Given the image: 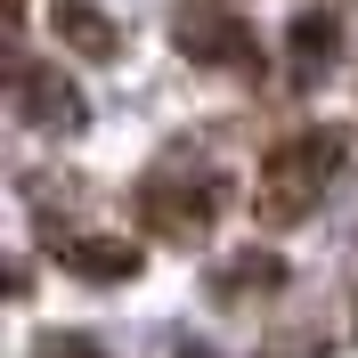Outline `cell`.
<instances>
[{"instance_id": "5b68a950", "label": "cell", "mask_w": 358, "mask_h": 358, "mask_svg": "<svg viewBox=\"0 0 358 358\" xmlns=\"http://www.w3.org/2000/svg\"><path fill=\"white\" fill-rule=\"evenodd\" d=\"M49 33H57L73 57H90V66L122 57V24H114L106 8H90V0H57V8H49Z\"/></svg>"}, {"instance_id": "3957f363", "label": "cell", "mask_w": 358, "mask_h": 358, "mask_svg": "<svg viewBox=\"0 0 358 358\" xmlns=\"http://www.w3.org/2000/svg\"><path fill=\"white\" fill-rule=\"evenodd\" d=\"M171 41H179L187 66H212V73H252V66H261V41L245 33L236 8H179Z\"/></svg>"}, {"instance_id": "30bf717a", "label": "cell", "mask_w": 358, "mask_h": 358, "mask_svg": "<svg viewBox=\"0 0 358 358\" xmlns=\"http://www.w3.org/2000/svg\"><path fill=\"white\" fill-rule=\"evenodd\" d=\"M171 358H220V350H203V342H187V350H171Z\"/></svg>"}, {"instance_id": "8fae6325", "label": "cell", "mask_w": 358, "mask_h": 358, "mask_svg": "<svg viewBox=\"0 0 358 358\" xmlns=\"http://www.w3.org/2000/svg\"><path fill=\"white\" fill-rule=\"evenodd\" d=\"M196 8H236V0H196Z\"/></svg>"}, {"instance_id": "ba28073f", "label": "cell", "mask_w": 358, "mask_h": 358, "mask_svg": "<svg viewBox=\"0 0 358 358\" xmlns=\"http://www.w3.org/2000/svg\"><path fill=\"white\" fill-rule=\"evenodd\" d=\"M277 285H285L277 252H236V261L212 268V301H252V293H277Z\"/></svg>"}, {"instance_id": "9c48e42d", "label": "cell", "mask_w": 358, "mask_h": 358, "mask_svg": "<svg viewBox=\"0 0 358 358\" xmlns=\"http://www.w3.org/2000/svg\"><path fill=\"white\" fill-rule=\"evenodd\" d=\"M41 358H106V350H98L90 334H49V342H41Z\"/></svg>"}, {"instance_id": "6da1fadb", "label": "cell", "mask_w": 358, "mask_h": 358, "mask_svg": "<svg viewBox=\"0 0 358 358\" xmlns=\"http://www.w3.org/2000/svg\"><path fill=\"white\" fill-rule=\"evenodd\" d=\"M342 155H350L342 131H293V138H277V147L261 155V171H252V212H261L268 228L317 212V196L342 179Z\"/></svg>"}, {"instance_id": "7a4b0ae2", "label": "cell", "mask_w": 358, "mask_h": 358, "mask_svg": "<svg viewBox=\"0 0 358 358\" xmlns=\"http://www.w3.org/2000/svg\"><path fill=\"white\" fill-rule=\"evenodd\" d=\"M220 212H228V187L203 179V171H155V179H138V228H147L155 245H203Z\"/></svg>"}, {"instance_id": "8992f818", "label": "cell", "mask_w": 358, "mask_h": 358, "mask_svg": "<svg viewBox=\"0 0 358 358\" xmlns=\"http://www.w3.org/2000/svg\"><path fill=\"white\" fill-rule=\"evenodd\" d=\"M49 252H57L73 277H90V285H122V277H138V245H114V236H57Z\"/></svg>"}, {"instance_id": "52a82bcc", "label": "cell", "mask_w": 358, "mask_h": 358, "mask_svg": "<svg viewBox=\"0 0 358 358\" xmlns=\"http://www.w3.org/2000/svg\"><path fill=\"white\" fill-rule=\"evenodd\" d=\"M285 49H293V73H301V82H317V73L334 66V49H342L334 8H301V17L285 24Z\"/></svg>"}, {"instance_id": "277c9868", "label": "cell", "mask_w": 358, "mask_h": 358, "mask_svg": "<svg viewBox=\"0 0 358 358\" xmlns=\"http://www.w3.org/2000/svg\"><path fill=\"white\" fill-rule=\"evenodd\" d=\"M8 98H17V114H24V122H41V131H82V122H90L82 90H73L57 66H33V57L8 66Z\"/></svg>"}]
</instances>
